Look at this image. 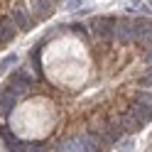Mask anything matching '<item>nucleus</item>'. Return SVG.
<instances>
[{"label": "nucleus", "instance_id": "1", "mask_svg": "<svg viewBox=\"0 0 152 152\" xmlns=\"http://www.w3.org/2000/svg\"><path fill=\"white\" fill-rule=\"evenodd\" d=\"M32 83H34V76L27 69H15L10 74V79H7V88H12L17 96H22V93H27L32 88Z\"/></svg>", "mask_w": 152, "mask_h": 152}, {"label": "nucleus", "instance_id": "2", "mask_svg": "<svg viewBox=\"0 0 152 152\" xmlns=\"http://www.w3.org/2000/svg\"><path fill=\"white\" fill-rule=\"evenodd\" d=\"M91 34L96 39H113V27H115V17H93L88 22Z\"/></svg>", "mask_w": 152, "mask_h": 152}, {"label": "nucleus", "instance_id": "3", "mask_svg": "<svg viewBox=\"0 0 152 152\" xmlns=\"http://www.w3.org/2000/svg\"><path fill=\"white\" fill-rule=\"evenodd\" d=\"M59 150H81V152L98 150V140L81 135V137H74V140H69V142H61V145H59Z\"/></svg>", "mask_w": 152, "mask_h": 152}, {"label": "nucleus", "instance_id": "4", "mask_svg": "<svg viewBox=\"0 0 152 152\" xmlns=\"http://www.w3.org/2000/svg\"><path fill=\"white\" fill-rule=\"evenodd\" d=\"M17 98H20V96H17L12 88H7V86L0 91V115H10L12 108L17 106Z\"/></svg>", "mask_w": 152, "mask_h": 152}, {"label": "nucleus", "instance_id": "5", "mask_svg": "<svg viewBox=\"0 0 152 152\" xmlns=\"http://www.w3.org/2000/svg\"><path fill=\"white\" fill-rule=\"evenodd\" d=\"M15 34H17V25L12 22V17L0 20V47H5L10 39H15Z\"/></svg>", "mask_w": 152, "mask_h": 152}, {"label": "nucleus", "instance_id": "6", "mask_svg": "<svg viewBox=\"0 0 152 152\" xmlns=\"http://www.w3.org/2000/svg\"><path fill=\"white\" fill-rule=\"evenodd\" d=\"M130 113L132 115H135L142 125H145V123H150L152 120V103H145V101H137L135 106L130 108Z\"/></svg>", "mask_w": 152, "mask_h": 152}, {"label": "nucleus", "instance_id": "7", "mask_svg": "<svg viewBox=\"0 0 152 152\" xmlns=\"http://www.w3.org/2000/svg\"><path fill=\"white\" fill-rule=\"evenodd\" d=\"M120 128H123V132H125V135H132V132H137V130L142 128V123L132 115V113H125V115L120 118Z\"/></svg>", "mask_w": 152, "mask_h": 152}, {"label": "nucleus", "instance_id": "8", "mask_svg": "<svg viewBox=\"0 0 152 152\" xmlns=\"http://www.w3.org/2000/svg\"><path fill=\"white\" fill-rule=\"evenodd\" d=\"M0 137L5 140V147L7 150H20V137H15V132L10 130V128H5V125H0Z\"/></svg>", "mask_w": 152, "mask_h": 152}, {"label": "nucleus", "instance_id": "9", "mask_svg": "<svg viewBox=\"0 0 152 152\" xmlns=\"http://www.w3.org/2000/svg\"><path fill=\"white\" fill-rule=\"evenodd\" d=\"M12 22L17 25V30H30V25H32V20H30V15H27V10H22V7H17V10H12Z\"/></svg>", "mask_w": 152, "mask_h": 152}, {"label": "nucleus", "instance_id": "10", "mask_svg": "<svg viewBox=\"0 0 152 152\" xmlns=\"http://www.w3.org/2000/svg\"><path fill=\"white\" fill-rule=\"evenodd\" d=\"M34 15L39 17V20L49 17L52 15V3H49V0H34Z\"/></svg>", "mask_w": 152, "mask_h": 152}, {"label": "nucleus", "instance_id": "11", "mask_svg": "<svg viewBox=\"0 0 152 152\" xmlns=\"http://www.w3.org/2000/svg\"><path fill=\"white\" fill-rule=\"evenodd\" d=\"M86 3H88V0H69V3H66V10L76 12V10H79V7H83Z\"/></svg>", "mask_w": 152, "mask_h": 152}, {"label": "nucleus", "instance_id": "12", "mask_svg": "<svg viewBox=\"0 0 152 152\" xmlns=\"http://www.w3.org/2000/svg\"><path fill=\"white\" fill-rule=\"evenodd\" d=\"M118 147H120V150H132V142H130V140H125V142H120Z\"/></svg>", "mask_w": 152, "mask_h": 152}, {"label": "nucleus", "instance_id": "13", "mask_svg": "<svg viewBox=\"0 0 152 152\" xmlns=\"http://www.w3.org/2000/svg\"><path fill=\"white\" fill-rule=\"evenodd\" d=\"M147 5H150V7H152V0H150V3H147Z\"/></svg>", "mask_w": 152, "mask_h": 152}]
</instances>
